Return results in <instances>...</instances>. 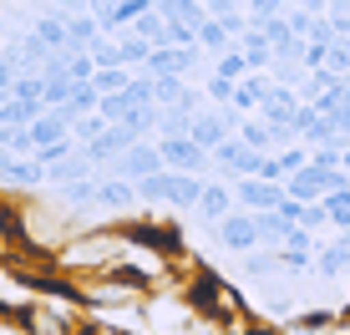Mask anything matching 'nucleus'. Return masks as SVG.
<instances>
[{"label": "nucleus", "instance_id": "f257e3e1", "mask_svg": "<svg viewBox=\"0 0 350 335\" xmlns=\"http://www.w3.org/2000/svg\"><path fill=\"white\" fill-rule=\"evenodd\" d=\"M127 234L122 224L107 229V224H92V229H77L66 244H56V269L62 274H102L117 269V259H127Z\"/></svg>", "mask_w": 350, "mask_h": 335}, {"label": "nucleus", "instance_id": "f03ea898", "mask_svg": "<svg viewBox=\"0 0 350 335\" xmlns=\"http://www.w3.org/2000/svg\"><path fill=\"white\" fill-rule=\"evenodd\" d=\"M183 305L188 310H198V315H208V320H219V325H244L249 320V300H244V290L239 284H228L213 265H198L188 274V284H183Z\"/></svg>", "mask_w": 350, "mask_h": 335}, {"label": "nucleus", "instance_id": "7ed1b4c3", "mask_svg": "<svg viewBox=\"0 0 350 335\" xmlns=\"http://www.w3.org/2000/svg\"><path fill=\"white\" fill-rule=\"evenodd\" d=\"M137 193H142V203H158V209H193L198 193H203V178L198 173H173V168H163V173L137 178Z\"/></svg>", "mask_w": 350, "mask_h": 335}, {"label": "nucleus", "instance_id": "20e7f679", "mask_svg": "<svg viewBox=\"0 0 350 335\" xmlns=\"http://www.w3.org/2000/svg\"><path fill=\"white\" fill-rule=\"evenodd\" d=\"M142 209V193H137V183L122 173H107V178H96V203H92V213L96 219H132V213Z\"/></svg>", "mask_w": 350, "mask_h": 335}, {"label": "nucleus", "instance_id": "39448f33", "mask_svg": "<svg viewBox=\"0 0 350 335\" xmlns=\"http://www.w3.org/2000/svg\"><path fill=\"white\" fill-rule=\"evenodd\" d=\"M208 158H213V173L234 183V178H254V173H259L264 152H259V148H249V142L239 137V133H228V137L219 142V148L208 152Z\"/></svg>", "mask_w": 350, "mask_h": 335}, {"label": "nucleus", "instance_id": "423d86ee", "mask_svg": "<svg viewBox=\"0 0 350 335\" xmlns=\"http://www.w3.org/2000/svg\"><path fill=\"white\" fill-rule=\"evenodd\" d=\"M213 244L224 249V254H249V249H259V219L249 209H234V213H224L219 224H213Z\"/></svg>", "mask_w": 350, "mask_h": 335}, {"label": "nucleus", "instance_id": "0eeeda50", "mask_svg": "<svg viewBox=\"0 0 350 335\" xmlns=\"http://www.w3.org/2000/svg\"><path fill=\"white\" fill-rule=\"evenodd\" d=\"M158 148H163V168H173V173H213V158H208V148H198L188 133H178V137H158Z\"/></svg>", "mask_w": 350, "mask_h": 335}, {"label": "nucleus", "instance_id": "6e6552de", "mask_svg": "<svg viewBox=\"0 0 350 335\" xmlns=\"http://www.w3.org/2000/svg\"><path fill=\"white\" fill-rule=\"evenodd\" d=\"M340 330V310L335 305H299L295 315L280 320V335H335Z\"/></svg>", "mask_w": 350, "mask_h": 335}, {"label": "nucleus", "instance_id": "1a4fd4ad", "mask_svg": "<svg viewBox=\"0 0 350 335\" xmlns=\"http://www.w3.org/2000/svg\"><path fill=\"white\" fill-rule=\"evenodd\" d=\"M280 198H284V183L280 178H234V203L239 209H249V213H264V209H280Z\"/></svg>", "mask_w": 350, "mask_h": 335}, {"label": "nucleus", "instance_id": "9d476101", "mask_svg": "<svg viewBox=\"0 0 350 335\" xmlns=\"http://www.w3.org/2000/svg\"><path fill=\"white\" fill-rule=\"evenodd\" d=\"M112 173L132 178V183H137V178H148V173H163V148H158V142H148V137H137L122 158H112Z\"/></svg>", "mask_w": 350, "mask_h": 335}, {"label": "nucleus", "instance_id": "9b49d317", "mask_svg": "<svg viewBox=\"0 0 350 335\" xmlns=\"http://www.w3.org/2000/svg\"><path fill=\"white\" fill-rule=\"evenodd\" d=\"M239 203H234V183L228 178H213V183H203V193H198V203H193V213H198V224H219L224 213H234Z\"/></svg>", "mask_w": 350, "mask_h": 335}, {"label": "nucleus", "instance_id": "f8f14e48", "mask_svg": "<svg viewBox=\"0 0 350 335\" xmlns=\"http://www.w3.org/2000/svg\"><path fill=\"white\" fill-rule=\"evenodd\" d=\"M269 87H274V77H259V71H249L244 81H234V112H244V117H254L259 107H264V97H269Z\"/></svg>", "mask_w": 350, "mask_h": 335}, {"label": "nucleus", "instance_id": "ddd939ff", "mask_svg": "<svg viewBox=\"0 0 350 335\" xmlns=\"http://www.w3.org/2000/svg\"><path fill=\"white\" fill-rule=\"evenodd\" d=\"M315 274H320V280H345V274H350V239L345 234L335 239V244L315 249Z\"/></svg>", "mask_w": 350, "mask_h": 335}, {"label": "nucleus", "instance_id": "4468645a", "mask_svg": "<svg viewBox=\"0 0 350 335\" xmlns=\"http://www.w3.org/2000/svg\"><path fill=\"white\" fill-rule=\"evenodd\" d=\"M62 137H71V117L62 112V107H46V112L31 122V142L46 148V142H62Z\"/></svg>", "mask_w": 350, "mask_h": 335}, {"label": "nucleus", "instance_id": "2eb2a0df", "mask_svg": "<svg viewBox=\"0 0 350 335\" xmlns=\"http://www.w3.org/2000/svg\"><path fill=\"white\" fill-rule=\"evenodd\" d=\"M259 310H264V320H274V325H280L284 315H295V310H299V290L269 284V290H264V300H259Z\"/></svg>", "mask_w": 350, "mask_h": 335}, {"label": "nucleus", "instance_id": "dca6fc26", "mask_svg": "<svg viewBox=\"0 0 350 335\" xmlns=\"http://www.w3.org/2000/svg\"><path fill=\"white\" fill-rule=\"evenodd\" d=\"M254 219H259V244H264V249H280L284 239H289V229H295L280 209H264V213H254Z\"/></svg>", "mask_w": 350, "mask_h": 335}, {"label": "nucleus", "instance_id": "f3484780", "mask_svg": "<svg viewBox=\"0 0 350 335\" xmlns=\"http://www.w3.org/2000/svg\"><path fill=\"white\" fill-rule=\"evenodd\" d=\"M239 51L254 62V71H264V66H274V46H269V36H264L259 26H249L244 36H239Z\"/></svg>", "mask_w": 350, "mask_h": 335}, {"label": "nucleus", "instance_id": "a211bd4d", "mask_svg": "<svg viewBox=\"0 0 350 335\" xmlns=\"http://www.w3.org/2000/svg\"><path fill=\"white\" fill-rule=\"evenodd\" d=\"M239 137H244L249 148H259V152H274V148H280V137H274V127L264 122V117H239Z\"/></svg>", "mask_w": 350, "mask_h": 335}, {"label": "nucleus", "instance_id": "6ab92c4d", "mask_svg": "<svg viewBox=\"0 0 350 335\" xmlns=\"http://www.w3.org/2000/svg\"><path fill=\"white\" fill-rule=\"evenodd\" d=\"M46 107L41 102H21V97H5L0 102V127H31Z\"/></svg>", "mask_w": 350, "mask_h": 335}, {"label": "nucleus", "instance_id": "aec40b11", "mask_svg": "<svg viewBox=\"0 0 350 335\" xmlns=\"http://www.w3.org/2000/svg\"><path fill=\"white\" fill-rule=\"evenodd\" d=\"M228 46H239V41L228 36V26H224L219 16H208V21L198 26V51H213V56H224Z\"/></svg>", "mask_w": 350, "mask_h": 335}, {"label": "nucleus", "instance_id": "412c9836", "mask_svg": "<svg viewBox=\"0 0 350 335\" xmlns=\"http://www.w3.org/2000/svg\"><path fill=\"white\" fill-rule=\"evenodd\" d=\"M132 77H137V66H102V71L92 77V87L107 97V92H127V87H132Z\"/></svg>", "mask_w": 350, "mask_h": 335}, {"label": "nucleus", "instance_id": "4be33fe9", "mask_svg": "<svg viewBox=\"0 0 350 335\" xmlns=\"http://www.w3.org/2000/svg\"><path fill=\"white\" fill-rule=\"evenodd\" d=\"M213 71H219V77H228V81H244L249 71H254V62H249V56L239 51V46H228V51L219 56V66H213Z\"/></svg>", "mask_w": 350, "mask_h": 335}, {"label": "nucleus", "instance_id": "5701e85b", "mask_svg": "<svg viewBox=\"0 0 350 335\" xmlns=\"http://www.w3.org/2000/svg\"><path fill=\"white\" fill-rule=\"evenodd\" d=\"M325 224H335V229H350V198L345 193H325Z\"/></svg>", "mask_w": 350, "mask_h": 335}, {"label": "nucleus", "instance_id": "b1692460", "mask_svg": "<svg viewBox=\"0 0 350 335\" xmlns=\"http://www.w3.org/2000/svg\"><path fill=\"white\" fill-rule=\"evenodd\" d=\"M203 97H213L219 107H228V102H234V81H228V77H219V71H213V77L203 81Z\"/></svg>", "mask_w": 350, "mask_h": 335}, {"label": "nucleus", "instance_id": "393cba45", "mask_svg": "<svg viewBox=\"0 0 350 335\" xmlns=\"http://www.w3.org/2000/svg\"><path fill=\"white\" fill-rule=\"evenodd\" d=\"M249 21H254V26H259V21H269V16H284V0H249Z\"/></svg>", "mask_w": 350, "mask_h": 335}, {"label": "nucleus", "instance_id": "a878e982", "mask_svg": "<svg viewBox=\"0 0 350 335\" xmlns=\"http://www.w3.org/2000/svg\"><path fill=\"white\" fill-rule=\"evenodd\" d=\"M340 168H345V173H350V142H345V148H340Z\"/></svg>", "mask_w": 350, "mask_h": 335}, {"label": "nucleus", "instance_id": "bb28decb", "mask_svg": "<svg viewBox=\"0 0 350 335\" xmlns=\"http://www.w3.org/2000/svg\"><path fill=\"white\" fill-rule=\"evenodd\" d=\"M244 5H249V0H244Z\"/></svg>", "mask_w": 350, "mask_h": 335}]
</instances>
